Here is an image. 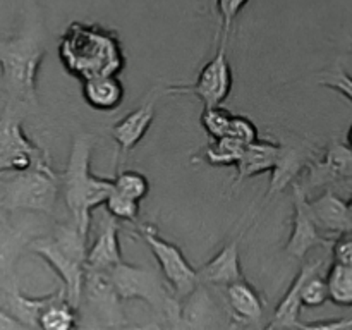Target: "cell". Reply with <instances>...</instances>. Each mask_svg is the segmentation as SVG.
<instances>
[{
  "mask_svg": "<svg viewBox=\"0 0 352 330\" xmlns=\"http://www.w3.org/2000/svg\"><path fill=\"white\" fill-rule=\"evenodd\" d=\"M57 52L65 71L79 81L119 76L126 67V54L117 31L100 24L71 23L58 40Z\"/></svg>",
  "mask_w": 352,
  "mask_h": 330,
  "instance_id": "obj_1",
  "label": "cell"
},
{
  "mask_svg": "<svg viewBox=\"0 0 352 330\" xmlns=\"http://www.w3.org/2000/svg\"><path fill=\"white\" fill-rule=\"evenodd\" d=\"M47 54L43 28L30 21L16 36L0 40V76L12 105L28 109L38 105V74Z\"/></svg>",
  "mask_w": 352,
  "mask_h": 330,
  "instance_id": "obj_2",
  "label": "cell"
},
{
  "mask_svg": "<svg viewBox=\"0 0 352 330\" xmlns=\"http://www.w3.org/2000/svg\"><path fill=\"white\" fill-rule=\"evenodd\" d=\"M93 140L88 134H78L69 151L67 167L60 172V192L72 222L78 226L81 236L88 241L93 210L105 205L113 191V179L91 174Z\"/></svg>",
  "mask_w": 352,
  "mask_h": 330,
  "instance_id": "obj_3",
  "label": "cell"
},
{
  "mask_svg": "<svg viewBox=\"0 0 352 330\" xmlns=\"http://www.w3.org/2000/svg\"><path fill=\"white\" fill-rule=\"evenodd\" d=\"M28 250L36 253L60 277L65 296L74 306L82 298L86 274L88 241L81 236L74 222L60 223L54 236L36 237L28 243Z\"/></svg>",
  "mask_w": 352,
  "mask_h": 330,
  "instance_id": "obj_4",
  "label": "cell"
},
{
  "mask_svg": "<svg viewBox=\"0 0 352 330\" xmlns=\"http://www.w3.org/2000/svg\"><path fill=\"white\" fill-rule=\"evenodd\" d=\"M0 192L2 208L50 215L60 195V174L52 165L6 174V177H0Z\"/></svg>",
  "mask_w": 352,
  "mask_h": 330,
  "instance_id": "obj_5",
  "label": "cell"
},
{
  "mask_svg": "<svg viewBox=\"0 0 352 330\" xmlns=\"http://www.w3.org/2000/svg\"><path fill=\"white\" fill-rule=\"evenodd\" d=\"M110 275H112V280L122 301H129V299L146 301L155 311L164 315L168 322L181 323V301L175 298L174 292L168 291L160 275L155 274L153 270L122 261L110 270Z\"/></svg>",
  "mask_w": 352,
  "mask_h": 330,
  "instance_id": "obj_6",
  "label": "cell"
},
{
  "mask_svg": "<svg viewBox=\"0 0 352 330\" xmlns=\"http://www.w3.org/2000/svg\"><path fill=\"white\" fill-rule=\"evenodd\" d=\"M23 109L7 102L0 116V175L48 167L50 157L23 129Z\"/></svg>",
  "mask_w": 352,
  "mask_h": 330,
  "instance_id": "obj_7",
  "label": "cell"
},
{
  "mask_svg": "<svg viewBox=\"0 0 352 330\" xmlns=\"http://www.w3.org/2000/svg\"><path fill=\"white\" fill-rule=\"evenodd\" d=\"M138 236L146 243L150 251L157 260L162 275L170 285L172 292L179 301L195 294L198 289L201 277L199 272L186 260L182 251L175 244L168 243L164 237L158 236L157 229L151 223H140L138 226Z\"/></svg>",
  "mask_w": 352,
  "mask_h": 330,
  "instance_id": "obj_8",
  "label": "cell"
},
{
  "mask_svg": "<svg viewBox=\"0 0 352 330\" xmlns=\"http://www.w3.org/2000/svg\"><path fill=\"white\" fill-rule=\"evenodd\" d=\"M234 76L227 57V41H220L217 54L206 62L199 71L195 82L188 85H170L165 93L170 95H195L203 103V109L220 107L232 91Z\"/></svg>",
  "mask_w": 352,
  "mask_h": 330,
  "instance_id": "obj_9",
  "label": "cell"
},
{
  "mask_svg": "<svg viewBox=\"0 0 352 330\" xmlns=\"http://www.w3.org/2000/svg\"><path fill=\"white\" fill-rule=\"evenodd\" d=\"M292 188V205H294V213H292V229L287 243H285L284 251L291 258L299 261H305L309 251L316 246H329L332 239H327L320 227L316 226L315 219L309 210L308 192L301 186V182L296 181Z\"/></svg>",
  "mask_w": 352,
  "mask_h": 330,
  "instance_id": "obj_10",
  "label": "cell"
},
{
  "mask_svg": "<svg viewBox=\"0 0 352 330\" xmlns=\"http://www.w3.org/2000/svg\"><path fill=\"white\" fill-rule=\"evenodd\" d=\"M82 298L86 299L88 306L100 322L105 323L107 327H112V329L124 327L126 316H124L122 299L117 292L110 272L86 267Z\"/></svg>",
  "mask_w": 352,
  "mask_h": 330,
  "instance_id": "obj_11",
  "label": "cell"
},
{
  "mask_svg": "<svg viewBox=\"0 0 352 330\" xmlns=\"http://www.w3.org/2000/svg\"><path fill=\"white\" fill-rule=\"evenodd\" d=\"M306 179L301 182L305 191L323 188V186L342 182L352 177V150L347 143L332 140L325 153L320 158L309 160L306 167Z\"/></svg>",
  "mask_w": 352,
  "mask_h": 330,
  "instance_id": "obj_12",
  "label": "cell"
},
{
  "mask_svg": "<svg viewBox=\"0 0 352 330\" xmlns=\"http://www.w3.org/2000/svg\"><path fill=\"white\" fill-rule=\"evenodd\" d=\"M311 151H309L306 141H285L280 143V151L275 162V167L272 168V177L268 182L267 196L265 199H270L274 196L280 195L287 186H292L298 181L299 174L308 167L311 160Z\"/></svg>",
  "mask_w": 352,
  "mask_h": 330,
  "instance_id": "obj_13",
  "label": "cell"
},
{
  "mask_svg": "<svg viewBox=\"0 0 352 330\" xmlns=\"http://www.w3.org/2000/svg\"><path fill=\"white\" fill-rule=\"evenodd\" d=\"M323 267L322 260L316 261H302L301 268H299L298 275L294 277L292 284L289 285L287 292L284 298L278 301L277 308H275L274 318H272L268 329L270 330H292L298 329L299 325V313L302 308V285H305L306 278L313 275L315 272H320Z\"/></svg>",
  "mask_w": 352,
  "mask_h": 330,
  "instance_id": "obj_14",
  "label": "cell"
},
{
  "mask_svg": "<svg viewBox=\"0 0 352 330\" xmlns=\"http://www.w3.org/2000/svg\"><path fill=\"white\" fill-rule=\"evenodd\" d=\"M120 222L113 219L109 212L105 213L100 226V232L96 239L86 253V267L96 268V270L110 272L113 267L122 263V250H120L119 239Z\"/></svg>",
  "mask_w": 352,
  "mask_h": 330,
  "instance_id": "obj_15",
  "label": "cell"
},
{
  "mask_svg": "<svg viewBox=\"0 0 352 330\" xmlns=\"http://www.w3.org/2000/svg\"><path fill=\"white\" fill-rule=\"evenodd\" d=\"M309 210L316 226L323 232L333 236L352 232V217L347 208V201L332 189L323 191L318 198L309 199Z\"/></svg>",
  "mask_w": 352,
  "mask_h": 330,
  "instance_id": "obj_16",
  "label": "cell"
},
{
  "mask_svg": "<svg viewBox=\"0 0 352 330\" xmlns=\"http://www.w3.org/2000/svg\"><path fill=\"white\" fill-rule=\"evenodd\" d=\"M155 105H157V96L153 93L151 98H148L143 105L134 109L133 112H129L126 117L113 124L110 133H112V138L116 140L120 153H129L146 136L155 119Z\"/></svg>",
  "mask_w": 352,
  "mask_h": 330,
  "instance_id": "obj_17",
  "label": "cell"
},
{
  "mask_svg": "<svg viewBox=\"0 0 352 330\" xmlns=\"http://www.w3.org/2000/svg\"><path fill=\"white\" fill-rule=\"evenodd\" d=\"M241 239H243V232L237 237H234L232 241H229L212 260H208L203 265L201 270H199L201 280L213 285H220L223 289L227 285L234 284V282L244 280L239 254Z\"/></svg>",
  "mask_w": 352,
  "mask_h": 330,
  "instance_id": "obj_18",
  "label": "cell"
},
{
  "mask_svg": "<svg viewBox=\"0 0 352 330\" xmlns=\"http://www.w3.org/2000/svg\"><path fill=\"white\" fill-rule=\"evenodd\" d=\"M85 102L98 112H113L119 109L126 96V89L117 76H100L81 81Z\"/></svg>",
  "mask_w": 352,
  "mask_h": 330,
  "instance_id": "obj_19",
  "label": "cell"
},
{
  "mask_svg": "<svg viewBox=\"0 0 352 330\" xmlns=\"http://www.w3.org/2000/svg\"><path fill=\"white\" fill-rule=\"evenodd\" d=\"M278 151H280V143H274L270 140H256L254 143L248 144L236 165V184H241L254 175L272 172L278 158Z\"/></svg>",
  "mask_w": 352,
  "mask_h": 330,
  "instance_id": "obj_20",
  "label": "cell"
},
{
  "mask_svg": "<svg viewBox=\"0 0 352 330\" xmlns=\"http://www.w3.org/2000/svg\"><path fill=\"white\" fill-rule=\"evenodd\" d=\"M226 294L237 322H243L246 325L260 322L265 311V302L260 292L246 278L227 285Z\"/></svg>",
  "mask_w": 352,
  "mask_h": 330,
  "instance_id": "obj_21",
  "label": "cell"
},
{
  "mask_svg": "<svg viewBox=\"0 0 352 330\" xmlns=\"http://www.w3.org/2000/svg\"><path fill=\"white\" fill-rule=\"evenodd\" d=\"M58 289L55 292H50V294L41 296V298H30V296H24L23 292L17 289L16 282H14L10 287L6 289V309L14 316V318L19 320L21 323L30 327L31 330H36L38 318H40L41 311L54 301Z\"/></svg>",
  "mask_w": 352,
  "mask_h": 330,
  "instance_id": "obj_22",
  "label": "cell"
},
{
  "mask_svg": "<svg viewBox=\"0 0 352 330\" xmlns=\"http://www.w3.org/2000/svg\"><path fill=\"white\" fill-rule=\"evenodd\" d=\"M36 330H78V306L69 301L64 287H58L54 301L41 311Z\"/></svg>",
  "mask_w": 352,
  "mask_h": 330,
  "instance_id": "obj_23",
  "label": "cell"
},
{
  "mask_svg": "<svg viewBox=\"0 0 352 330\" xmlns=\"http://www.w3.org/2000/svg\"><path fill=\"white\" fill-rule=\"evenodd\" d=\"M244 148H246L244 144L230 136L212 140V143L206 144L205 148V160L212 167H236Z\"/></svg>",
  "mask_w": 352,
  "mask_h": 330,
  "instance_id": "obj_24",
  "label": "cell"
},
{
  "mask_svg": "<svg viewBox=\"0 0 352 330\" xmlns=\"http://www.w3.org/2000/svg\"><path fill=\"white\" fill-rule=\"evenodd\" d=\"M330 301L337 306H352V265L332 263L327 272Z\"/></svg>",
  "mask_w": 352,
  "mask_h": 330,
  "instance_id": "obj_25",
  "label": "cell"
},
{
  "mask_svg": "<svg viewBox=\"0 0 352 330\" xmlns=\"http://www.w3.org/2000/svg\"><path fill=\"white\" fill-rule=\"evenodd\" d=\"M113 188L116 191L122 192L124 196L141 201L150 192V182L146 175L138 170H122L113 177Z\"/></svg>",
  "mask_w": 352,
  "mask_h": 330,
  "instance_id": "obj_26",
  "label": "cell"
},
{
  "mask_svg": "<svg viewBox=\"0 0 352 330\" xmlns=\"http://www.w3.org/2000/svg\"><path fill=\"white\" fill-rule=\"evenodd\" d=\"M230 120H232V113L223 109L222 105L203 109L201 117H199L201 127L212 140H220V138L227 136Z\"/></svg>",
  "mask_w": 352,
  "mask_h": 330,
  "instance_id": "obj_27",
  "label": "cell"
},
{
  "mask_svg": "<svg viewBox=\"0 0 352 330\" xmlns=\"http://www.w3.org/2000/svg\"><path fill=\"white\" fill-rule=\"evenodd\" d=\"M105 210L120 222V220H126V222H136L138 217H140V201L129 198V196H124L122 192L113 191L110 192V196L105 201Z\"/></svg>",
  "mask_w": 352,
  "mask_h": 330,
  "instance_id": "obj_28",
  "label": "cell"
},
{
  "mask_svg": "<svg viewBox=\"0 0 352 330\" xmlns=\"http://www.w3.org/2000/svg\"><path fill=\"white\" fill-rule=\"evenodd\" d=\"M327 301H330L327 275L315 272V274L306 278L305 285H302V306L318 308V306L325 305Z\"/></svg>",
  "mask_w": 352,
  "mask_h": 330,
  "instance_id": "obj_29",
  "label": "cell"
},
{
  "mask_svg": "<svg viewBox=\"0 0 352 330\" xmlns=\"http://www.w3.org/2000/svg\"><path fill=\"white\" fill-rule=\"evenodd\" d=\"M250 3V0H219L217 2V21L220 26V41H229L232 26L241 10Z\"/></svg>",
  "mask_w": 352,
  "mask_h": 330,
  "instance_id": "obj_30",
  "label": "cell"
},
{
  "mask_svg": "<svg viewBox=\"0 0 352 330\" xmlns=\"http://www.w3.org/2000/svg\"><path fill=\"white\" fill-rule=\"evenodd\" d=\"M320 85L340 93L344 98L349 100L352 103V76L346 71V69L340 67V65L323 72V74L320 76Z\"/></svg>",
  "mask_w": 352,
  "mask_h": 330,
  "instance_id": "obj_31",
  "label": "cell"
},
{
  "mask_svg": "<svg viewBox=\"0 0 352 330\" xmlns=\"http://www.w3.org/2000/svg\"><path fill=\"white\" fill-rule=\"evenodd\" d=\"M227 136H230L232 140L239 141L241 144L248 146V144L254 143L256 140H260V131L254 126V122L251 119L244 116H232L230 120V127Z\"/></svg>",
  "mask_w": 352,
  "mask_h": 330,
  "instance_id": "obj_32",
  "label": "cell"
},
{
  "mask_svg": "<svg viewBox=\"0 0 352 330\" xmlns=\"http://www.w3.org/2000/svg\"><path fill=\"white\" fill-rule=\"evenodd\" d=\"M333 263L352 265V232L340 234L332 241Z\"/></svg>",
  "mask_w": 352,
  "mask_h": 330,
  "instance_id": "obj_33",
  "label": "cell"
},
{
  "mask_svg": "<svg viewBox=\"0 0 352 330\" xmlns=\"http://www.w3.org/2000/svg\"><path fill=\"white\" fill-rule=\"evenodd\" d=\"M298 330H352V316L337 320H323V322L311 323L299 322Z\"/></svg>",
  "mask_w": 352,
  "mask_h": 330,
  "instance_id": "obj_34",
  "label": "cell"
},
{
  "mask_svg": "<svg viewBox=\"0 0 352 330\" xmlns=\"http://www.w3.org/2000/svg\"><path fill=\"white\" fill-rule=\"evenodd\" d=\"M0 330H31L19 320L14 318L6 308H0Z\"/></svg>",
  "mask_w": 352,
  "mask_h": 330,
  "instance_id": "obj_35",
  "label": "cell"
},
{
  "mask_svg": "<svg viewBox=\"0 0 352 330\" xmlns=\"http://www.w3.org/2000/svg\"><path fill=\"white\" fill-rule=\"evenodd\" d=\"M217 2H219V0H199L201 7L205 9V12L208 14L210 17H217Z\"/></svg>",
  "mask_w": 352,
  "mask_h": 330,
  "instance_id": "obj_36",
  "label": "cell"
},
{
  "mask_svg": "<svg viewBox=\"0 0 352 330\" xmlns=\"http://www.w3.org/2000/svg\"><path fill=\"white\" fill-rule=\"evenodd\" d=\"M248 327H250V325H246V323L237 322V320H234V322H230L229 325L223 327L222 330H248Z\"/></svg>",
  "mask_w": 352,
  "mask_h": 330,
  "instance_id": "obj_37",
  "label": "cell"
},
{
  "mask_svg": "<svg viewBox=\"0 0 352 330\" xmlns=\"http://www.w3.org/2000/svg\"><path fill=\"white\" fill-rule=\"evenodd\" d=\"M120 330H160V327L155 325V323H151V325H144V327H134V329H122L120 327Z\"/></svg>",
  "mask_w": 352,
  "mask_h": 330,
  "instance_id": "obj_38",
  "label": "cell"
},
{
  "mask_svg": "<svg viewBox=\"0 0 352 330\" xmlns=\"http://www.w3.org/2000/svg\"><path fill=\"white\" fill-rule=\"evenodd\" d=\"M340 184H342L344 189H347V191L352 192V177L351 179H346V181H342V182H340Z\"/></svg>",
  "mask_w": 352,
  "mask_h": 330,
  "instance_id": "obj_39",
  "label": "cell"
},
{
  "mask_svg": "<svg viewBox=\"0 0 352 330\" xmlns=\"http://www.w3.org/2000/svg\"><path fill=\"white\" fill-rule=\"evenodd\" d=\"M347 146H349L352 150V124H351L349 131H347Z\"/></svg>",
  "mask_w": 352,
  "mask_h": 330,
  "instance_id": "obj_40",
  "label": "cell"
},
{
  "mask_svg": "<svg viewBox=\"0 0 352 330\" xmlns=\"http://www.w3.org/2000/svg\"><path fill=\"white\" fill-rule=\"evenodd\" d=\"M6 280H7V275L3 274L2 270H0V285H2L3 289H7V285H6Z\"/></svg>",
  "mask_w": 352,
  "mask_h": 330,
  "instance_id": "obj_41",
  "label": "cell"
},
{
  "mask_svg": "<svg viewBox=\"0 0 352 330\" xmlns=\"http://www.w3.org/2000/svg\"><path fill=\"white\" fill-rule=\"evenodd\" d=\"M346 201H347V208H349V213H351V217H352V192H351L349 198L346 199Z\"/></svg>",
  "mask_w": 352,
  "mask_h": 330,
  "instance_id": "obj_42",
  "label": "cell"
},
{
  "mask_svg": "<svg viewBox=\"0 0 352 330\" xmlns=\"http://www.w3.org/2000/svg\"><path fill=\"white\" fill-rule=\"evenodd\" d=\"M349 50L352 52V38H351V41H349Z\"/></svg>",
  "mask_w": 352,
  "mask_h": 330,
  "instance_id": "obj_43",
  "label": "cell"
},
{
  "mask_svg": "<svg viewBox=\"0 0 352 330\" xmlns=\"http://www.w3.org/2000/svg\"><path fill=\"white\" fill-rule=\"evenodd\" d=\"M260 330H270V329H268V327H267V329H260Z\"/></svg>",
  "mask_w": 352,
  "mask_h": 330,
  "instance_id": "obj_44",
  "label": "cell"
}]
</instances>
